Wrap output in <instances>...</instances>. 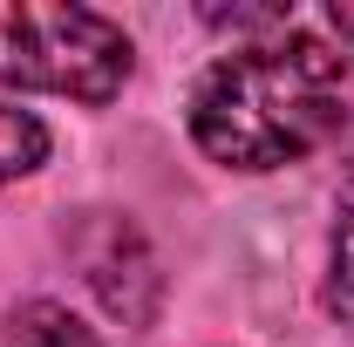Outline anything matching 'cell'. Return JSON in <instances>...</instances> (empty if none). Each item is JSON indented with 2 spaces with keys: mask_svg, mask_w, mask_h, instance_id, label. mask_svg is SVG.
I'll return each mask as SVG.
<instances>
[{
  "mask_svg": "<svg viewBox=\"0 0 354 347\" xmlns=\"http://www.w3.org/2000/svg\"><path fill=\"white\" fill-rule=\"evenodd\" d=\"M68 252H75V265H82L88 293L109 306L123 327H150V320H157L164 272H157L150 238L136 232L130 218H116V212H82V225L68 232Z\"/></svg>",
  "mask_w": 354,
  "mask_h": 347,
  "instance_id": "cell-3",
  "label": "cell"
},
{
  "mask_svg": "<svg viewBox=\"0 0 354 347\" xmlns=\"http://www.w3.org/2000/svg\"><path fill=\"white\" fill-rule=\"evenodd\" d=\"M41 164H48V130H41V116H28V109H7V102H0V184L41 171Z\"/></svg>",
  "mask_w": 354,
  "mask_h": 347,
  "instance_id": "cell-6",
  "label": "cell"
},
{
  "mask_svg": "<svg viewBox=\"0 0 354 347\" xmlns=\"http://www.w3.org/2000/svg\"><path fill=\"white\" fill-rule=\"evenodd\" d=\"M348 55L313 35H266L218 55L191 88V136L212 164L279 171L313 157L341 130L348 109Z\"/></svg>",
  "mask_w": 354,
  "mask_h": 347,
  "instance_id": "cell-1",
  "label": "cell"
},
{
  "mask_svg": "<svg viewBox=\"0 0 354 347\" xmlns=\"http://www.w3.org/2000/svg\"><path fill=\"white\" fill-rule=\"evenodd\" d=\"M327 21L341 28V41H354V0H341V7H327Z\"/></svg>",
  "mask_w": 354,
  "mask_h": 347,
  "instance_id": "cell-7",
  "label": "cell"
},
{
  "mask_svg": "<svg viewBox=\"0 0 354 347\" xmlns=\"http://www.w3.org/2000/svg\"><path fill=\"white\" fill-rule=\"evenodd\" d=\"M327 306L354 320V164L341 177V205H334V245H327Z\"/></svg>",
  "mask_w": 354,
  "mask_h": 347,
  "instance_id": "cell-5",
  "label": "cell"
},
{
  "mask_svg": "<svg viewBox=\"0 0 354 347\" xmlns=\"http://www.w3.org/2000/svg\"><path fill=\"white\" fill-rule=\"evenodd\" d=\"M7 347H102V341L62 300H28L7 313Z\"/></svg>",
  "mask_w": 354,
  "mask_h": 347,
  "instance_id": "cell-4",
  "label": "cell"
},
{
  "mask_svg": "<svg viewBox=\"0 0 354 347\" xmlns=\"http://www.w3.org/2000/svg\"><path fill=\"white\" fill-rule=\"evenodd\" d=\"M130 75V35L95 7L0 0V82L109 102Z\"/></svg>",
  "mask_w": 354,
  "mask_h": 347,
  "instance_id": "cell-2",
  "label": "cell"
}]
</instances>
